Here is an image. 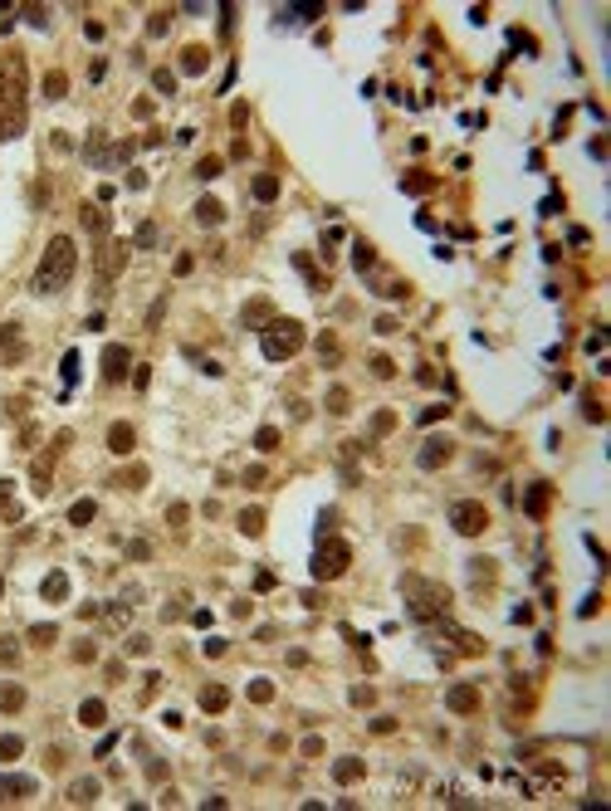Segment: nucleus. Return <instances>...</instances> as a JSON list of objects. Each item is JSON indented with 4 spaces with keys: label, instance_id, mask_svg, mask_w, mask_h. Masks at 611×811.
Returning <instances> with one entry per match:
<instances>
[{
    "label": "nucleus",
    "instance_id": "obj_5",
    "mask_svg": "<svg viewBox=\"0 0 611 811\" xmlns=\"http://www.w3.org/2000/svg\"><path fill=\"white\" fill-rule=\"evenodd\" d=\"M347 562H352V552H347V543H318V552H313V562H308V572L318 577V582H333V577H342L347 572Z\"/></svg>",
    "mask_w": 611,
    "mask_h": 811
},
{
    "label": "nucleus",
    "instance_id": "obj_9",
    "mask_svg": "<svg viewBox=\"0 0 611 811\" xmlns=\"http://www.w3.org/2000/svg\"><path fill=\"white\" fill-rule=\"evenodd\" d=\"M127 367H132V352H127L122 342H112V347L103 352V382H122Z\"/></svg>",
    "mask_w": 611,
    "mask_h": 811
},
{
    "label": "nucleus",
    "instance_id": "obj_51",
    "mask_svg": "<svg viewBox=\"0 0 611 811\" xmlns=\"http://www.w3.org/2000/svg\"><path fill=\"white\" fill-rule=\"evenodd\" d=\"M401 186H406V191H430V176H406Z\"/></svg>",
    "mask_w": 611,
    "mask_h": 811
},
{
    "label": "nucleus",
    "instance_id": "obj_18",
    "mask_svg": "<svg viewBox=\"0 0 611 811\" xmlns=\"http://www.w3.org/2000/svg\"><path fill=\"white\" fill-rule=\"evenodd\" d=\"M103 718H108L103 699H84V704H79V723H84V728H103Z\"/></svg>",
    "mask_w": 611,
    "mask_h": 811
},
{
    "label": "nucleus",
    "instance_id": "obj_17",
    "mask_svg": "<svg viewBox=\"0 0 611 811\" xmlns=\"http://www.w3.org/2000/svg\"><path fill=\"white\" fill-rule=\"evenodd\" d=\"M69 802L74 807H89V802H98V782L94 777H79L74 787H69Z\"/></svg>",
    "mask_w": 611,
    "mask_h": 811
},
{
    "label": "nucleus",
    "instance_id": "obj_19",
    "mask_svg": "<svg viewBox=\"0 0 611 811\" xmlns=\"http://www.w3.org/2000/svg\"><path fill=\"white\" fill-rule=\"evenodd\" d=\"M245 327H255V332H264V323H269V304L264 299H255V304H245Z\"/></svg>",
    "mask_w": 611,
    "mask_h": 811
},
{
    "label": "nucleus",
    "instance_id": "obj_23",
    "mask_svg": "<svg viewBox=\"0 0 611 811\" xmlns=\"http://www.w3.org/2000/svg\"><path fill=\"white\" fill-rule=\"evenodd\" d=\"M44 597H49V602L69 597V577H64V572H49V577H44Z\"/></svg>",
    "mask_w": 611,
    "mask_h": 811
},
{
    "label": "nucleus",
    "instance_id": "obj_11",
    "mask_svg": "<svg viewBox=\"0 0 611 811\" xmlns=\"http://www.w3.org/2000/svg\"><path fill=\"white\" fill-rule=\"evenodd\" d=\"M0 357H5L10 367L25 357V337H20V323H5V327H0Z\"/></svg>",
    "mask_w": 611,
    "mask_h": 811
},
{
    "label": "nucleus",
    "instance_id": "obj_39",
    "mask_svg": "<svg viewBox=\"0 0 611 811\" xmlns=\"http://www.w3.org/2000/svg\"><path fill=\"white\" fill-rule=\"evenodd\" d=\"M167 15H172V10H157V15H152V20H147V34H167V25H172V20H167Z\"/></svg>",
    "mask_w": 611,
    "mask_h": 811
},
{
    "label": "nucleus",
    "instance_id": "obj_14",
    "mask_svg": "<svg viewBox=\"0 0 611 811\" xmlns=\"http://www.w3.org/2000/svg\"><path fill=\"white\" fill-rule=\"evenodd\" d=\"M84 230H89L94 240H103V235H108V210H103V205H94V201L84 205Z\"/></svg>",
    "mask_w": 611,
    "mask_h": 811
},
{
    "label": "nucleus",
    "instance_id": "obj_13",
    "mask_svg": "<svg viewBox=\"0 0 611 811\" xmlns=\"http://www.w3.org/2000/svg\"><path fill=\"white\" fill-rule=\"evenodd\" d=\"M132 445H137L132 425H127V420H117V425L108 430V450H112V455H132Z\"/></svg>",
    "mask_w": 611,
    "mask_h": 811
},
{
    "label": "nucleus",
    "instance_id": "obj_28",
    "mask_svg": "<svg viewBox=\"0 0 611 811\" xmlns=\"http://www.w3.org/2000/svg\"><path fill=\"white\" fill-rule=\"evenodd\" d=\"M255 450H264V455H269V450H279V430H274V425L255 430Z\"/></svg>",
    "mask_w": 611,
    "mask_h": 811
},
{
    "label": "nucleus",
    "instance_id": "obj_29",
    "mask_svg": "<svg viewBox=\"0 0 611 811\" xmlns=\"http://www.w3.org/2000/svg\"><path fill=\"white\" fill-rule=\"evenodd\" d=\"M20 753H25V743H20L15 733H0V758H5V763H15Z\"/></svg>",
    "mask_w": 611,
    "mask_h": 811
},
{
    "label": "nucleus",
    "instance_id": "obj_10",
    "mask_svg": "<svg viewBox=\"0 0 611 811\" xmlns=\"http://www.w3.org/2000/svg\"><path fill=\"white\" fill-rule=\"evenodd\" d=\"M450 455H455V445H450V440H440V435H430V440L420 445V455H416V465H420V469H440V465H445Z\"/></svg>",
    "mask_w": 611,
    "mask_h": 811
},
{
    "label": "nucleus",
    "instance_id": "obj_49",
    "mask_svg": "<svg viewBox=\"0 0 611 811\" xmlns=\"http://www.w3.org/2000/svg\"><path fill=\"white\" fill-rule=\"evenodd\" d=\"M440 415H450V406H425V410H420V425H430V420H440Z\"/></svg>",
    "mask_w": 611,
    "mask_h": 811
},
{
    "label": "nucleus",
    "instance_id": "obj_45",
    "mask_svg": "<svg viewBox=\"0 0 611 811\" xmlns=\"http://www.w3.org/2000/svg\"><path fill=\"white\" fill-rule=\"evenodd\" d=\"M54 635H59V630H54V625H30V640H39V645H49V640H54Z\"/></svg>",
    "mask_w": 611,
    "mask_h": 811
},
{
    "label": "nucleus",
    "instance_id": "obj_24",
    "mask_svg": "<svg viewBox=\"0 0 611 811\" xmlns=\"http://www.w3.org/2000/svg\"><path fill=\"white\" fill-rule=\"evenodd\" d=\"M362 772H367V767H362V763H357V758H342V763H337V767H333V777H337V782H357V777H362Z\"/></svg>",
    "mask_w": 611,
    "mask_h": 811
},
{
    "label": "nucleus",
    "instance_id": "obj_15",
    "mask_svg": "<svg viewBox=\"0 0 611 811\" xmlns=\"http://www.w3.org/2000/svg\"><path fill=\"white\" fill-rule=\"evenodd\" d=\"M250 196H255L259 205H269L274 196H279V176H269V171H264V176H255V181H250Z\"/></svg>",
    "mask_w": 611,
    "mask_h": 811
},
{
    "label": "nucleus",
    "instance_id": "obj_52",
    "mask_svg": "<svg viewBox=\"0 0 611 811\" xmlns=\"http://www.w3.org/2000/svg\"><path fill=\"white\" fill-rule=\"evenodd\" d=\"M147 382H152V367H137V372H132V387H137V391H142V387H147Z\"/></svg>",
    "mask_w": 611,
    "mask_h": 811
},
{
    "label": "nucleus",
    "instance_id": "obj_4",
    "mask_svg": "<svg viewBox=\"0 0 611 811\" xmlns=\"http://www.w3.org/2000/svg\"><path fill=\"white\" fill-rule=\"evenodd\" d=\"M304 347V323H294V318H274L264 332H259V352L269 357V362H284V357H294Z\"/></svg>",
    "mask_w": 611,
    "mask_h": 811
},
{
    "label": "nucleus",
    "instance_id": "obj_35",
    "mask_svg": "<svg viewBox=\"0 0 611 811\" xmlns=\"http://www.w3.org/2000/svg\"><path fill=\"white\" fill-rule=\"evenodd\" d=\"M59 372H64V387H74L79 382V352H64V367Z\"/></svg>",
    "mask_w": 611,
    "mask_h": 811
},
{
    "label": "nucleus",
    "instance_id": "obj_26",
    "mask_svg": "<svg viewBox=\"0 0 611 811\" xmlns=\"http://www.w3.org/2000/svg\"><path fill=\"white\" fill-rule=\"evenodd\" d=\"M318 15H323L318 0H308V5H289V10H284V20H318Z\"/></svg>",
    "mask_w": 611,
    "mask_h": 811
},
{
    "label": "nucleus",
    "instance_id": "obj_34",
    "mask_svg": "<svg viewBox=\"0 0 611 811\" xmlns=\"http://www.w3.org/2000/svg\"><path fill=\"white\" fill-rule=\"evenodd\" d=\"M132 245H137V249H152V245H157V225H152V220L137 225V240H132Z\"/></svg>",
    "mask_w": 611,
    "mask_h": 811
},
{
    "label": "nucleus",
    "instance_id": "obj_40",
    "mask_svg": "<svg viewBox=\"0 0 611 811\" xmlns=\"http://www.w3.org/2000/svg\"><path fill=\"white\" fill-rule=\"evenodd\" d=\"M352 264H357V274H367V269H372V245H357V254H352Z\"/></svg>",
    "mask_w": 611,
    "mask_h": 811
},
{
    "label": "nucleus",
    "instance_id": "obj_38",
    "mask_svg": "<svg viewBox=\"0 0 611 811\" xmlns=\"http://www.w3.org/2000/svg\"><path fill=\"white\" fill-rule=\"evenodd\" d=\"M328 410H333V415H342V410H347V391H342V387H333V391H328Z\"/></svg>",
    "mask_w": 611,
    "mask_h": 811
},
{
    "label": "nucleus",
    "instance_id": "obj_44",
    "mask_svg": "<svg viewBox=\"0 0 611 811\" xmlns=\"http://www.w3.org/2000/svg\"><path fill=\"white\" fill-rule=\"evenodd\" d=\"M162 313H167V294H162L157 304L147 308V327H162Z\"/></svg>",
    "mask_w": 611,
    "mask_h": 811
},
{
    "label": "nucleus",
    "instance_id": "obj_3",
    "mask_svg": "<svg viewBox=\"0 0 611 811\" xmlns=\"http://www.w3.org/2000/svg\"><path fill=\"white\" fill-rule=\"evenodd\" d=\"M401 592H406V611L416 621H445L450 616V592L440 582H425V577H401Z\"/></svg>",
    "mask_w": 611,
    "mask_h": 811
},
{
    "label": "nucleus",
    "instance_id": "obj_21",
    "mask_svg": "<svg viewBox=\"0 0 611 811\" xmlns=\"http://www.w3.org/2000/svg\"><path fill=\"white\" fill-rule=\"evenodd\" d=\"M94 513H98V504H94V499H79V504L69 508V523H74V528H89V523H94Z\"/></svg>",
    "mask_w": 611,
    "mask_h": 811
},
{
    "label": "nucleus",
    "instance_id": "obj_32",
    "mask_svg": "<svg viewBox=\"0 0 611 811\" xmlns=\"http://www.w3.org/2000/svg\"><path fill=\"white\" fill-rule=\"evenodd\" d=\"M196 176H201V181H215V176H220V157H201V162H196Z\"/></svg>",
    "mask_w": 611,
    "mask_h": 811
},
{
    "label": "nucleus",
    "instance_id": "obj_30",
    "mask_svg": "<svg viewBox=\"0 0 611 811\" xmlns=\"http://www.w3.org/2000/svg\"><path fill=\"white\" fill-rule=\"evenodd\" d=\"M64 89H69V79H64L59 69H54V74H44V93H49V98H64Z\"/></svg>",
    "mask_w": 611,
    "mask_h": 811
},
{
    "label": "nucleus",
    "instance_id": "obj_47",
    "mask_svg": "<svg viewBox=\"0 0 611 811\" xmlns=\"http://www.w3.org/2000/svg\"><path fill=\"white\" fill-rule=\"evenodd\" d=\"M186 513H191L186 504H172V508H167V523H172V528H181V523H186Z\"/></svg>",
    "mask_w": 611,
    "mask_h": 811
},
{
    "label": "nucleus",
    "instance_id": "obj_16",
    "mask_svg": "<svg viewBox=\"0 0 611 811\" xmlns=\"http://www.w3.org/2000/svg\"><path fill=\"white\" fill-rule=\"evenodd\" d=\"M225 220V205L215 201V196H201L196 201V225H220Z\"/></svg>",
    "mask_w": 611,
    "mask_h": 811
},
{
    "label": "nucleus",
    "instance_id": "obj_6",
    "mask_svg": "<svg viewBox=\"0 0 611 811\" xmlns=\"http://www.w3.org/2000/svg\"><path fill=\"white\" fill-rule=\"evenodd\" d=\"M127 254H132L127 240H108V245L98 249V294H108V289L117 284V274L127 269Z\"/></svg>",
    "mask_w": 611,
    "mask_h": 811
},
{
    "label": "nucleus",
    "instance_id": "obj_27",
    "mask_svg": "<svg viewBox=\"0 0 611 811\" xmlns=\"http://www.w3.org/2000/svg\"><path fill=\"white\" fill-rule=\"evenodd\" d=\"M181 69H186V74H201V69H205V49H201V44H191V49L181 54Z\"/></svg>",
    "mask_w": 611,
    "mask_h": 811
},
{
    "label": "nucleus",
    "instance_id": "obj_33",
    "mask_svg": "<svg viewBox=\"0 0 611 811\" xmlns=\"http://www.w3.org/2000/svg\"><path fill=\"white\" fill-rule=\"evenodd\" d=\"M152 84H157V93H176V74H172V69H157Z\"/></svg>",
    "mask_w": 611,
    "mask_h": 811
},
{
    "label": "nucleus",
    "instance_id": "obj_2",
    "mask_svg": "<svg viewBox=\"0 0 611 811\" xmlns=\"http://www.w3.org/2000/svg\"><path fill=\"white\" fill-rule=\"evenodd\" d=\"M74 269H79V249H74V240H69V235H54V240L44 245V259H39L30 289H34V294H59V289L74 279Z\"/></svg>",
    "mask_w": 611,
    "mask_h": 811
},
{
    "label": "nucleus",
    "instance_id": "obj_20",
    "mask_svg": "<svg viewBox=\"0 0 611 811\" xmlns=\"http://www.w3.org/2000/svg\"><path fill=\"white\" fill-rule=\"evenodd\" d=\"M225 704H230V694H225L220 685H205V689H201V709L205 713H220Z\"/></svg>",
    "mask_w": 611,
    "mask_h": 811
},
{
    "label": "nucleus",
    "instance_id": "obj_1",
    "mask_svg": "<svg viewBox=\"0 0 611 811\" xmlns=\"http://www.w3.org/2000/svg\"><path fill=\"white\" fill-rule=\"evenodd\" d=\"M25 132V59L0 54V142Z\"/></svg>",
    "mask_w": 611,
    "mask_h": 811
},
{
    "label": "nucleus",
    "instance_id": "obj_42",
    "mask_svg": "<svg viewBox=\"0 0 611 811\" xmlns=\"http://www.w3.org/2000/svg\"><path fill=\"white\" fill-rule=\"evenodd\" d=\"M392 425H397V415H392V410H382V415H372V435H387Z\"/></svg>",
    "mask_w": 611,
    "mask_h": 811
},
{
    "label": "nucleus",
    "instance_id": "obj_36",
    "mask_svg": "<svg viewBox=\"0 0 611 811\" xmlns=\"http://www.w3.org/2000/svg\"><path fill=\"white\" fill-rule=\"evenodd\" d=\"M250 699H255V704H269V699H274V685H269V680H255V685H250Z\"/></svg>",
    "mask_w": 611,
    "mask_h": 811
},
{
    "label": "nucleus",
    "instance_id": "obj_46",
    "mask_svg": "<svg viewBox=\"0 0 611 811\" xmlns=\"http://www.w3.org/2000/svg\"><path fill=\"white\" fill-rule=\"evenodd\" d=\"M20 660V645L15 640H0V665H15Z\"/></svg>",
    "mask_w": 611,
    "mask_h": 811
},
{
    "label": "nucleus",
    "instance_id": "obj_25",
    "mask_svg": "<svg viewBox=\"0 0 611 811\" xmlns=\"http://www.w3.org/2000/svg\"><path fill=\"white\" fill-rule=\"evenodd\" d=\"M543 504H548V484H543V479H538V484H533V489H528V499H523V508H528V513H533V518H538V513H543Z\"/></svg>",
    "mask_w": 611,
    "mask_h": 811
},
{
    "label": "nucleus",
    "instance_id": "obj_50",
    "mask_svg": "<svg viewBox=\"0 0 611 811\" xmlns=\"http://www.w3.org/2000/svg\"><path fill=\"white\" fill-rule=\"evenodd\" d=\"M127 557H132V562H147L152 547H147V543H127Z\"/></svg>",
    "mask_w": 611,
    "mask_h": 811
},
{
    "label": "nucleus",
    "instance_id": "obj_48",
    "mask_svg": "<svg viewBox=\"0 0 611 811\" xmlns=\"http://www.w3.org/2000/svg\"><path fill=\"white\" fill-rule=\"evenodd\" d=\"M372 372H377V377H382V382H387V377H392V372H397V367H392V357H372Z\"/></svg>",
    "mask_w": 611,
    "mask_h": 811
},
{
    "label": "nucleus",
    "instance_id": "obj_7",
    "mask_svg": "<svg viewBox=\"0 0 611 811\" xmlns=\"http://www.w3.org/2000/svg\"><path fill=\"white\" fill-rule=\"evenodd\" d=\"M450 523H455V533L480 538V533H484V523H489V513H484V504H475V499H460V504L450 508Z\"/></svg>",
    "mask_w": 611,
    "mask_h": 811
},
{
    "label": "nucleus",
    "instance_id": "obj_41",
    "mask_svg": "<svg viewBox=\"0 0 611 811\" xmlns=\"http://www.w3.org/2000/svg\"><path fill=\"white\" fill-rule=\"evenodd\" d=\"M318 352H323V362H333V357H337V337L323 332V337H318Z\"/></svg>",
    "mask_w": 611,
    "mask_h": 811
},
{
    "label": "nucleus",
    "instance_id": "obj_43",
    "mask_svg": "<svg viewBox=\"0 0 611 811\" xmlns=\"http://www.w3.org/2000/svg\"><path fill=\"white\" fill-rule=\"evenodd\" d=\"M117 484H122V489H137V484H147V469H142V465H137V469H127V474H122V479H117Z\"/></svg>",
    "mask_w": 611,
    "mask_h": 811
},
{
    "label": "nucleus",
    "instance_id": "obj_22",
    "mask_svg": "<svg viewBox=\"0 0 611 811\" xmlns=\"http://www.w3.org/2000/svg\"><path fill=\"white\" fill-rule=\"evenodd\" d=\"M259 528H264V513H259V508H245V513H240V533H245V538H259Z\"/></svg>",
    "mask_w": 611,
    "mask_h": 811
},
{
    "label": "nucleus",
    "instance_id": "obj_31",
    "mask_svg": "<svg viewBox=\"0 0 611 811\" xmlns=\"http://www.w3.org/2000/svg\"><path fill=\"white\" fill-rule=\"evenodd\" d=\"M20 704H25V689H15V685H10V689H0V709H5V713H15Z\"/></svg>",
    "mask_w": 611,
    "mask_h": 811
},
{
    "label": "nucleus",
    "instance_id": "obj_8",
    "mask_svg": "<svg viewBox=\"0 0 611 811\" xmlns=\"http://www.w3.org/2000/svg\"><path fill=\"white\" fill-rule=\"evenodd\" d=\"M64 445H69V430H59V435H54V445L34 460V474H30V479H34V494H49V474H54V460H59V450H64Z\"/></svg>",
    "mask_w": 611,
    "mask_h": 811
},
{
    "label": "nucleus",
    "instance_id": "obj_37",
    "mask_svg": "<svg viewBox=\"0 0 611 811\" xmlns=\"http://www.w3.org/2000/svg\"><path fill=\"white\" fill-rule=\"evenodd\" d=\"M122 650H127V655H147V650H152V640H147V635H127V640H122Z\"/></svg>",
    "mask_w": 611,
    "mask_h": 811
},
{
    "label": "nucleus",
    "instance_id": "obj_12",
    "mask_svg": "<svg viewBox=\"0 0 611 811\" xmlns=\"http://www.w3.org/2000/svg\"><path fill=\"white\" fill-rule=\"evenodd\" d=\"M445 704H450L455 713H475V709H480V694H475V685H455V689L445 694Z\"/></svg>",
    "mask_w": 611,
    "mask_h": 811
}]
</instances>
